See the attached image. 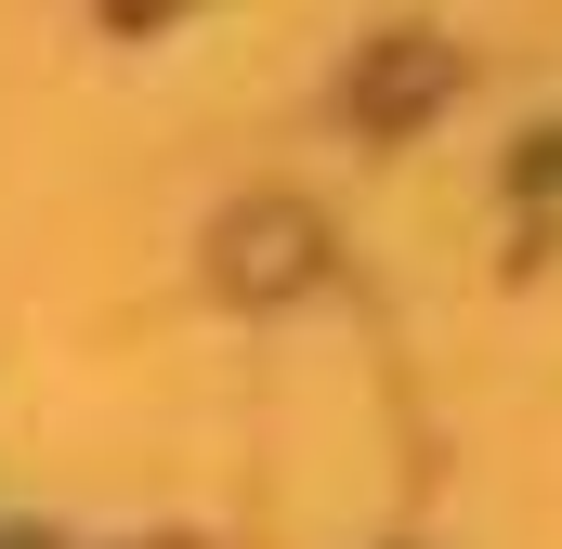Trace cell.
<instances>
[{"instance_id":"6da1fadb","label":"cell","mask_w":562,"mask_h":549,"mask_svg":"<svg viewBox=\"0 0 562 549\" xmlns=\"http://www.w3.org/2000/svg\"><path fill=\"white\" fill-rule=\"evenodd\" d=\"M223 274H236V288H301V274H314V223H301V210H249V223L223 236Z\"/></svg>"}]
</instances>
